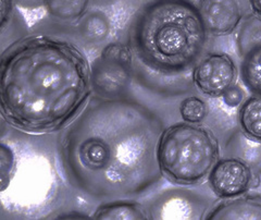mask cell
<instances>
[{"label":"cell","instance_id":"cell-1","mask_svg":"<svg viewBox=\"0 0 261 220\" xmlns=\"http://www.w3.org/2000/svg\"><path fill=\"white\" fill-rule=\"evenodd\" d=\"M165 124L136 101L95 97L59 145L63 174L95 199L138 197L163 178L157 149Z\"/></svg>","mask_w":261,"mask_h":220},{"label":"cell","instance_id":"cell-2","mask_svg":"<svg viewBox=\"0 0 261 220\" xmlns=\"http://www.w3.org/2000/svg\"><path fill=\"white\" fill-rule=\"evenodd\" d=\"M92 67L73 43L48 35L25 36L0 59L3 119L30 134L68 128L88 104Z\"/></svg>","mask_w":261,"mask_h":220},{"label":"cell","instance_id":"cell-3","mask_svg":"<svg viewBox=\"0 0 261 220\" xmlns=\"http://www.w3.org/2000/svg\"><path fill=\"white\" fill-rule=\"evenodd\" d=\"M210 35L194 3L161 0L130 20L127 46L137 82L159 95H179L193 85L195 67L209 53Z\"/></svg>","mask_w":261,"mask_h":220},{"label":"cell","instance_id":"cell-4","mask_svg":"<svg viewBox=\"0 0 261 220\" xmlns=\"http://www.w3.org/2000/svg\"><path fill=\"white\" fill-rule=\"evenodd\" d=\"M220 156L219 140L210 129L184 121L163 130L157 149L162 177L178 186L205 182Z\"/></svg>","mask_w":261,"mask_h":220},{"label":"cell","instance_id":"cell-5","mask_svg":"<svg viewBox=\"0 0 261 220\" xmlns=\"http://www.w3.org/2000/svg\"><path fill=\"white\" fill-rule=\"evenodd\" d=\"M215 203L205 193L181 186L160 192L147 210L150 219H205Z\"/></svg>","mask_w":261,"mask_h":220},{"label":"cell","instance_id":"cell-6","mask_svg":"<svg viewBox=\"0 0 261 220\" xmlns=\"http://www.w3.org/2000/svg\"><path fill=\"white\" fill-rule=\"evenodd\" d=\"M239 77V66L231 55L210 52L195 67L193 85L208 99H220L238 83Z\"/></svg>","mask_w":261,"mask_h":220},{"label":"cell","instance_id":"cell-7","mask_svg":"<svg viewBox=\"0 0 261 220\" xmlns=\"http://www.w3.org/2000/svg\"><path fill=\"white\" fill-rule=\"evenodd\" d=\"M240 79L251 95L261 96V21L250 13L236 34Z\"/></svg>","mask_w":261,"mask_h":220},{"label":"cell","instance_id":"cell-8","mask_svg":"<svg viewBox=\"0 0 261 220\" xmlns=\"http://www.w3.org/2000/svg\"><path fill=\"white\" fill-rule=\"evenodd\" d=\"M207 181L211 192L219 200L232 199L257 189L261 177L246 162L232 156L220 158L212 167Z\"/></svg>","mask_w":261,"mask_h":220},{"label":"cell","instance_id":"cell-9","mask_svg":"<svg viewBox=\"0 0 261 220\" xmlns=\"http://www.w3.org/2000/svg\"><path fill=\"white\" fill-rule=\"evenodd\" d=\"M210 36L231 35L238 30L245 15L243 3L234 0H202L194 3Z\"/></svg>","mask_w":261,"mask_h":220},{"label":"cell","instance_id":"cell-10","mask_svg":"<svg viewBox=\"0 0 261 220\" xmlns=\"http://www.w3.org/2000/svg\"><path fill=\"white\" fill-rule=\"evenodd\" d=\"M205 219L261 220V193L247 192L241 197L215 203Z\"/></svg>","mask_w":261,"mask_h":220},{"label":"cell","instance_id":"cell-11","mask_svg":"<svg viewBox=\"0 0 261 220\" xmlns=\"http://www.w3.org/2000/svg\"><path fill=\"white\" fill-rule=\"evenodd\" d=\"M133 76V70L118 63L106 61L100 57L92 68L93 86L100 95L108 99L124 91Z\"/></svg>","mask_w":261,"mask_h":220},{"label":"cell","instance_id":"cell-12","mask_svg":"<svg viewBox=\"0 0 261 220\" xmlns=\"http://www.w3.org/2000/svg\"><path fill=\"white\" fill-rule=\"evenodd\" d=\"M226 156L245 161L261 177V142L251 140L241 131L235 132L226 143Z\"/></svg>","mask_w":261,"mask_h":220},{"label":"cell","instance_id":"cell-13","mask_svg":"<svg viewBox=\"0 0 261 220\" xmlns=\"http://www.w3.org/2000/svg\"><path fill=\"white\" fill-rule=\"evenodd\" d=\"M93 218L98 220H147L150 219V215L142 204L125 199L102 204L96 209Z\"/></svg>","mask_w":261,"mask_h":220},{"label":"cell","instance_id":"cell-14","mask_svg":"<svg viewBox=\"0 0 261 220\" xmlns=\"http://www.w3.org/2000/svg\"><path fill=\"white\" fill-rule=\"evenodd\" d=\"M240 131L247 137L261 142V96L250 95L239 107Z\"/></svg>","mask_w":261,"mask_h":220},{"label":"cell","instance_id":"cell-15","mask_svg":"<svg viewBox=\"0 0 261 220\" xmlns=\"http://www.w3.org/2000/svg\"><path fill=\"white\" fill-rule=\"evenodd\" d=\"M179 115L184 122L193 125H201L208 115V105L201 97H186L179 104Z\"/></svg>","mask_w":261,"mask_h":220},{"label":"cell","instance_id":"cell-16","mask_svg":"<svg viewBox=\"0 0 261 220\" xmlns=\"http://www.w3.org/2000/svg\"><path fill=\"white\" fill-rule=\"evenodd\" d=\"M88 2H48L46 8L48 13L51 17L60 20H77L83 17L85 13Z\"/></svg>","mask_w":261,"mask_h":220},{"label":"cell","instance_id":"cell-17","mask_svg":"<svg viewBox=\"0 0 261 220\" xmlns=\"http://www.w3.org/2000/svg\"><path fill=\"white\" fill-rule=\"evenodd\" d=\"M110 31L109 21L100 12H93L85 19L82 26V33L89 42H101Z\"/></svg>","mask_w":261,"mask_h":220},{"label":"cell","instance_id":"cell-18","mask_svg":"<svg viewBox=\"0 0 261 220\" xmlns=\"http://www.w3.org/2000/svg\"><path fill=\"white\" fill-rule=\"evenodd\" d=\"M99 57L106 61L118 63L133 70V57L127 45L119 43L109 44L103 48Z\"/></svg>","mask_w":261,"mask_h":220},{"label":"cell","instance_id":"cell-19","mask_svg":"<svg viewBox=\"0 0 261 220\" xmlns=\"http://www.w3.org/2000/svg\"><path fill=\"white\" fill-rule=\"evenodd\" d=\"M2 149V191H5L7 189L8 184L10 182L11 175L14 169V154L11 150L10 146L6 144L0 145Z\"/></svg>","mask_w":261,"mask_h":220},{"label":"cell","instance_id":"cell-20","mask_svg":"<svg viewBox=\"0 0 261 220\" xmlns=\"http://www.w3.org/2000/svg\"><path fill=\"white\" fill-rule=\"evenodd\" d=\"M246 99V92H245L244 88L238 83L233 85L231 88H228L222 96L224 104L231 108L240 107Z\"/></svg>","mask_w":261,"mask_h":220},{"label":"cell","instance_id":"cell-21","mask_svg":"<svg viewBox=\"0 0 261 220\" xmlns=\"http://www.w3.org/2000/svg\"><path fill=\"white\" fill-rule=\"evenodd\" d=\"M12 3L2 2V30H4L7 21H9V15L11 14Z\"/></svg>","mask_w":261,"mask_h":220},{"label":"cell","instance_id":"cell-22","mask_svg":"<svg viewBox=\"0 0 261 220\" xmlns=\"http://www.w3.org/2000/svg\"><path fill=\"white\" fill-rule=\"evenodd\" d=\"M248 4L251 13L261 21V0H252V2H248Z\"/></svg>","mask_w":261,"mask_h":220}]
</instances>
